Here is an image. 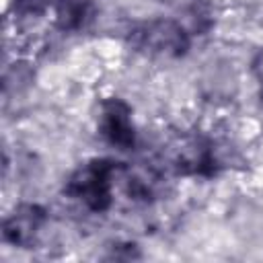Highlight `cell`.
Listing matches in <instances>:
<instances>
[{
    "label": "cell",
    "mask_w": 263,
    "mask_h": 263,
    "mask_svg": "<svg viewBox=\"0 0 263 263\" xmlns=\"http://www.w3.org/2000/svg\"><path fill=\"white\" fill-rule=\"evenodd\" d=\"M14 12L18 18H47L60 31H80L92 16L90 0H16Z\"/></svg>",
    "instance_id": "3957f363"
},
{
    "label": "cell",
    "mask_w": 263,
    "mask_h": 263,
    "mask_svg": "<svg viewBox=\"0 0 263 263\" xmlns=\"http://www.w3.org/2000/svg\"><path fill=\"white\" fill-rule=\"evenodd\" d=\"M127 43L150 58L177 60L189 51L191 35L175 18H152L134 25L127 31Z\"/></svg>",
    "instance_id": "7a4b0ae2"
},
{
    "label": "cell",
    "mask_w": 263,
    "mask_h": 263,
    "mask_svg": "<svg viewBox=\"0 0 263 263\" xmlns=\"http://www.w3.org/2000/svg\"><path fill=\"white\" fill-rule=\"evenodd\" d=\"M171 166L179 175L191 177H212L224 166V158L216 144L203 136H183L179 138L168 154Z\"/></svg>",
    "instance_id": "277c9868"
},
{
    "label": "cell",
    "mask_w": 263,
    "mask_h": 263,
    "mask_svg": "<svg viewBox=\"0 0 263 263\" xmlns=\"http://www.w3.org/2000/svg\"><path fill=\"white\" fill-rule=\"evenodd\" d=\"M99 134L107 144L119 150H129L136 146V127L132 119V109L125 101L117 97H109L101 101Z\"/></svg>",
    "instance_id": "5b68a950"
},
{
    "label": "cell",
    "mask_w": 263,
    "mask_h": 263,
    "mask_svg": "<svg viewBox=\"0 0 263 263\" xmlns=\"http://www.w3.org/2000/svg\"><path fill=\"white\" fill-rule=\"evenodd\" d=\"M121 164L123 162L111 158H92L70 175L64 193L90 212H107L113 203V191Z\"/></svg>",
    "instance_id": "6da1fadb"
},
{
    "label": "cell",
    "mask_w": 263,
    "mask_h": 263,
    "mask_svg": "<svg viewBox=\"0 0 263 263\" xmlns=\"http://www.w3.org/2000/svg\"><path fill=\"white\" fill-rule=\"evenodd\" d=\"M45 220H47V214L41 205L23 203V205L14 208L12 214L6 216L4 224H2V236L6 242L25 249L35 242Z\"/></svg>",
    "instance_id": "8992f818"
}]
</instances>
